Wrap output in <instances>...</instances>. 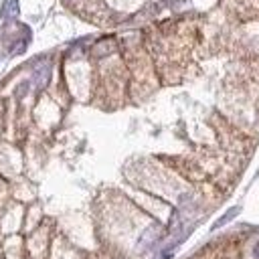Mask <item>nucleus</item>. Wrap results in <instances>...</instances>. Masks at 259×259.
Here are the masks:
<instances>
[]
</instances>
